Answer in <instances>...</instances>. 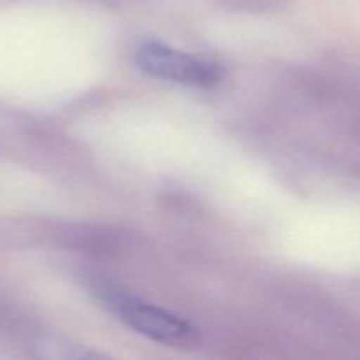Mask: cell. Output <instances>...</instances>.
Returning a JSON list of instances; mask_svg holds the SVG:
<instances>
[{"label":"cell","instance_id":"6da1fadb","mask_svg":"<svg viewBox=\"0 0 360 360\" xmlns=\"http://www.w3.org/2000/svg\"><path fill=\"white\" fill-rule=\"evenodd\" d=\"M136 63L150 76L193 86H213L221 77L220 69L214 63L160 42H146L141 46L136 51Z\"/></svg>","mask_w":360,"mask_h":360},{"label":"cell","instance_id":"7a4b0ae2","mask_svg":"<svg viewBox=\"0 0 360 360\" xmlns=\"http://www.w3.org/2000/svg\"><path fill=\"white\" fill-rule=\"evenodd\" d=\"M111 304L127 326L150 340L160 341V343H183V341H188L195 333L193 327L179 316L148 302L137 301L129 295H115L111 299Z\"/></svg>","mask_w":360,"mask_h":360}]
</instances>
